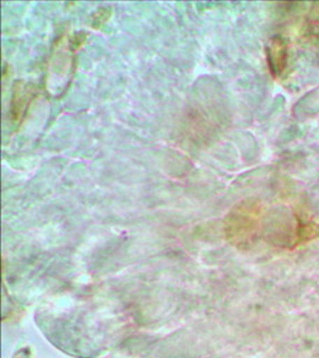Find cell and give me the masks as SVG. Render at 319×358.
Returning a JSON list of instances; mask_svg holds the SVG:
<instances>
[{
  "mask_svg": "<svg viewBox=\"0 0 319 358\" xmlns=\"http://www.w3.org/2000/svg\"><path fill=\"white\" fill-rule=\"evenodd\" d=\"M262 214V204L246 200L238 203L226 217V234L236 245H249L254 241Z\"/></svg>",
  "mask_w": 319,
  "mask_h": 358,
  "instance_id": "cell-1",
  "label": "cell"
},
{
  "mask_svg": "<svg viewBox=\"0 0 319 358\" xmlns=\"http://www.w3.org/2000/svg\"><path fill=\"white\" fill-rule=\"evenodd\" d=\"M36 96V89L34 85L24 83H16L13 87V99H11V118L15 122H20L24 117L30 103Z\"/></svg>",
  "mask_w": 319,
  "mask_h": 358,
  "instance_id": "cell-2",
  "label": "cell"
},
{
  "mask_svg": "<svg viewBox=\"0 0 319 358\" xmlns=\"http://www.w3.org/2000/svg\"><path fill=\"white\" fill-rule=\"evenodd\" d=\"M267 59L271 74L274 77L281 76L287 65V45L283 38L274 37L270 40L267 48Z\"/></svg>",
  "mask_w": 319,
  "mask_h": 358,
  "instance_id": "cell-3",
  "label": "cell"
}]
</instances>
